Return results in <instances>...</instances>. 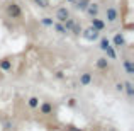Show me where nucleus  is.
<instances>
[{
    "mask_svg": "<svg viewBox=\"0 0 134 131\" xmlns=\"http://www.w3.org/2000/svg\"><path fill=\"white\" fill-rule=\"evenodd\" d=\"M124 92L127 94V97H134V83L132 82H124Z\"/></svg>",
    "mask_w": 134,
    "mask_h": 131,
    "instance_id": "nucleus-15",
    "label": "nucleus"
},
{
    "mask_svg": "<svg viewBox=\"0 0 134 131\" xmlns=\"http://www.w3.org/2000/svg\"><path fill=\"white\" fill-rule=\"evenodd\" d=\"M92 80H93V77H92V73L85 72V73H82V75H80V85L87 87V85H90V83H92Z\"/></svg>",
    "mask_w": 134,
    "mask_h": 131,
    "instance_id": "nucleus-11",
    "label": "nucleus"
},
{
    "mask_svg": "<svg viewBox=\"0 0 134 131\" xmlns=\"http://www.w3.org/2000/svg\"><path fill=\"white\" fill-rule=\"evenodd\" d=\"M34 3H36L39 9H48L49 7V0H34Z\"/></svg>",
    "mask_w": 134,
    "mask_h": 131,
    "instance_id": "nucleus-21",
    "label": "nucleus"
},
{
    "mask_svg": "<svg viewBox=\"0 0 134 131\" xmlns=\"http://www.w3.org/2000/svg\"><path fill=\"white\" fill-rule=\"evenodd\" d=\"M53 27H54V31L58 34H66V33H68V31L65 29V26H63V22H54V24H53Z\"/></svg>",
    "mask_w": 134,
    "mask_h": 131,
    "instance_id": "nucleus-17",
    "label": "nucleus"
},
{
    "mask_svg": "<svg viewBox=\"0 0 134 131\" xmlns=\"http://www.w3.org/2000/svg\"><path fill=\"white\" fill-rule=\"evenodd\" d=\"M39 22L43 24L44 27H53V24H54V20H53V17H43V19H41Z\"/></svg>",
    "mask_w": 134,
    "mask_h": 131,
    "instance_id": "nucleus-19",
    "label": "nucleus"
},
{
    "mask_svg": "<svg viewBox=\"0 0 134 131\" xmlns=\"http://www.w3.org/2000/svg\"><path fill=\"white\" fill-rule=\"evenodd\" d=\"M122 66H124V70H126L127 75H134V63L131 60H124V61H122Z\"/></svg>",
    "mask_w": 134,
    "mask_h": 131,
    "instance_id": "nucleus-14",
    "label": "nucleus"
},
{
    "mask_svg": "<svg viewBox=\"0 0 134 131\" xmlns=\"http://www.w3.org/2000/svg\"><path fill=\"white\" fill-rule=\"evenodd\" d=\"M95 66H97L98 70H109L110 68V61H109L105 56H100V58H97V61H95Z\"/></svg>",
    "mask_w": 134,
    "mask_h": 131,
    "instance_id": "nucleus-9",
    "label": "nucleus"
},
{
    "mask_svg": "<svg viewBox=\"0 0 134 131\" xmlns=\"http://www.w3.org/2000/svg\"><path fill=\"white\" fill-rule=\"evenodd\" d=\"M70 131H82V129H75V128H70Z\"/></svg>",
    "mask_w": 134,
    "mask_h": 131,
    "instance_id": "nucleus-25",
    "label": "nucleus"
},
{
    "mask_svg": "<svg viewBox=\"0 0 134 131\" xmlns=\"http://www.w3.org/2000/svg\"><path fill=\"white\" fill-rule=\"evenodd\" d=\"M5 14L9 19H22V9L17 2H10L5 5Z\"/></svg>",
    "mask_w": 134,
    "mask_h": 131,
    "instance_id": "nucleus-1",
    "label": "nucleus"
},
{
    "mask_svg": "<svg viewBox=\"0 0 134 131\" xmlns=\"http://www.w3.org/2000/svg\"><path fill=\"white\" fill-rule=\"evenodd\" d=\"M88 3H90V0H75V2H73V9L83 12V10L87 9V5H88Z\"/></svg>",
    "mask_w": 134,
    "mask_h": 131,
    "instance_id": "nucleus-12",
    "label": "nucleus"
},
{
    "mask_svg": "<svg viewBox=\"0 0 134 131\" xmlns=\"http://www.w3.org/2000/svg\"><path fill=\"white\" fill-rule=\"evenodd\" d=\"M0 70H2V72H10V70H12V60L10 58L0 60Z\"/></svg>",
    "mask_w": 134,
    "mask_h": 131,
    "instance_id": "nucleus-13",
    "label": "nucleus"
},
{
    "mask_svg": "<svg viewBox=\"0 0 134 131\" xmlns=\"http://www.w3.org/2000/svg\"><path fill=\"white\" fill-rule=\"evenodd\" d=\"M68 17H71V14H70V9H68L66 5L58 7V9H56V12H54V19H56V22H65Z\"/></svg>",
    "mask_w": 134,
    "mask_h": 131,
    "instance_id": "nucleus-4",
    "label": "nucleus"
},
{
    "mask_svg": "<svg viewBox=\"0 0 134 131\" xmlns=\"http://www.w3.org/2000/svg\"><path fill=\"white\" fill-rule=\"evenodd\" d=\"M68 106H70V107H75V106H76V99L75 97L68 99Z\"/></svg>",
    "mask_w": 134,
    "mask_h": 131,
    "instance_id": "nucleus-23",
    "label": "nucleus"
},
{
    "mask_svg": "<svg viewBox=\"0 0 134 131\" xmlns=\"http://www.w3.org/2000/svg\"><path fill=\"white\" fill-rule=\"evenodd\" d=\"M53 111H54V107H53V104H51V102L44 101L43 104H39V112H41V114L49 116V114H53Z\"/></svg>",
    "mask_w": 134,
    "mask_h": 131,
    "instance_id": "nucleus-8",
    "label": "nucleus"
},
{
    "mask_svg": "<svg viewBox=\"0 0 134 131\" xmlns=\"http://www.w3.org/2000/svg\"><path fill=\"white\" fill-rule=\"evenodd\" d=\"M54 77H56L58 80H63V78H65V73H63V72H56V73H54Z\"/></svg>",
    "mask_w": 134,
    "mask_h": 131,
    "instance_id": "nucleus-24",
    "label": "nucleus"
},
{
    "mask_svg": "<svg viewBox=\"0 0 134 131\" xmlns=\"http://www.w3.org/2000/svg\"><path fill=\"white\" fill-rule=\"evenodd\" d=\"M114 46L115 48H124L126 46V38H124V34L122 33H115V36H114Z\"/></svg>",
    "mask_w": 134,
    "mask_h": 131,
    "instance_id": "nucleus-10",
    "label": "nucleus"
},
{
    "mask_svg": "<svg viewBox=\"0 0 134 131\" xmlns=\"http://www.w3.org/2000/svg\"><path fill=\"white\" fill-rule=\"evenodd\" d=\"M83 12L88 15V19H92V17H97V15H98V12H100V7H98V3L90 2L88 5H87V9L83 10Z\"/></svg>",
    "mask_w": 134,
    "mask_h": 131,
    "instance_id": "nucleus-5",
    "label": "nucleus"
},
{
    "mask_svg": "<svg viewBox=\"0 0 134 131\" xmlns=\"http://www.w3.org/2000/svg\"><path fill=\"white\" fill-rule=\"evenodd\" d=\"M63 26H65V29L68 31V33H73V34H76V36L82 34V26H80L78 20L73 19V17H68V19L63 22Z\"/></svg>",
    "mask_w": 134,
    "mask_h": 131,
    "instance_id": "nucleus-2",
    "label": "nucleus"
},
{
    "mask_svg": "<svg viewBox=\"0 0 134 131\" xmlns=\"http://www.w3.org/2000/svg\"><path fill=\"white\" fill-rule=\"evenodd\" d=\"M82 36H83V39H85V41H88V43H93V41L98 39L100 33L90 26V27H87V29H82Z\"/></svg>",
    "mask_w": 134,
    "mask_h": 131,
    "instance_id": "nucleus-3",
    "label": "nucleus"
},
{
    "mask_svg": "<svg viewBox=\"0 0 134 131\" xmlns=\"http://www.w3.org/2000/svg\"><path fill=\"white\" fill-rule=\"evenodd\" d=\"M105 19H107V22H115V20L119 19V12L115 7H107L105 9Z\"/></svg>",
    "mask_w": 134,
    "mask_h": 131,
    "instance_id": "nucleus-6",
    "label": "nucleus"
},
{
    "mask_svg": "<svg viewBox=\"0 0 134 131\" xmlns=\"http://www.w3.org/2000/svg\"><path fill=\"white\" fill-rule=\"evenodd\" d=\"M66 2H70V3H73V2H75V0H66Z\"/></svg>",
    "mask_w": 134,
    "mask_h": 131,
    "instance_id": "nucleus-26",
    "label": "nucleus"
},
{
    "mask_svg": "<svg viewBox=\"0 0 134 131\" xmlns=\"http://www.w3.org/2000/svg\"><path fill=\"white\" fill-rule=\"evenodd\" d=\"M27 106H29L31 109H37L39 107V99L37 97H29L27 99Z\"/></svg>",
    "mask_w": 134,
    "mask_h": 131,
    "instance_id": "nucleus-16",
    "label": "nucleus"
},
{
    "mask_svg": "<svg viewBox=\"0 0 134 131\" xmlns=\"http://www.w3.org/2000/svg\"><path fill=\"white\" fill-rule=\"evenodd\" d=\"M90 26L93 27V29H97L98 33H102V31L105 29V20L98 19V17H92L90 19Z\"/></svg>",
    "mask_w": 134,
    "mask_h": 131,
    "instance_id": "nucleus-7",
    "label": "nucleus"
},
{
    "mask_svg": "<svg viewBox=\"0 0 134 131\" xmlns=\"http://www.w3.org/2000/svg\"><path fill=\"white\" fill-rule=\"evenodd\" d=\"M115 90L117 92H124V82H117L115 83Z\"/></svg>",
    "mask_w": 134,
    "mask_h": 131,
    "instance_id": "nucleus-22",
    "label": "nucleus"
},
{
    "mask_svg": "<svg viewBox=\"0 0 134 131\" xmlns=\"http://www.w3.org/2000/svg\"><path fill=\"white\" fill-rule=\"evenodd\" d=\"M109 46H110V39H109L107 36H104V38L100 39V49H102V51H105Z\"/></svg>",
    "mask_w": 134,
    "mask_h": 131,
    "instance_id": "nucleus-20",
    "label": "nucleus"
},
{
    "mask_svg": "<svg viewBox=\"0 0 134 131\" xmlns=\"http://www.w3.org/2000/svg\"><path fill=\"white\" fill-rule=\"evenodd\" d=\"M105 55H107L105 58H109V60H115L117 58V53H115V49L112 48V46H109V48L105 49Z\"/></svg>",
    "mask_w": 134,
    "mask_h": 131,
    "instance_id": "nucleus-18",
    "label": "nucleus"
}]
</instances>
